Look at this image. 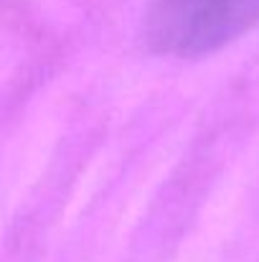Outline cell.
I'll return each mask as SVG.
<instances>
[{
	"label": "cell",
	"mask_w": 259,
	"mask_h": 262,
	"mask_svg": "<svg viewBox=\"0 0 259 262\" xmlns=\"http://www.w3.org/2000/svg\"><path fill=\"white\" fill-rule=\"evenodd\" d=\"M259 26V0H153L145 41L166 56H201Z\"/></svg>",
	"instance_id": "cell-1"
}]
</instances>
